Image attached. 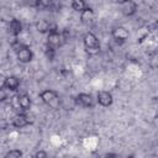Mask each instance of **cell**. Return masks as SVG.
<instances>
[{"instance_id": "8992f818", "label": "cell", "mask_w": 158, "mask_h": 158, "mask_svg": "<svg viewBox=\"0 0 158 158\" xmlns=\"http://www.w3.org/2000/svg\"><path fill=\"white\" fill-rule=\"evenodd\" d=\"M75 104L81 106V107H85V109H93L95 106V100L93 98L91 94H88V93H79L75 99H74Z\"/></svg>"}, {"instance_id": "2e32d148", "label": "cell", "mask_w": 158, "mask_h": 158, "mask_svg": "<svg viewBox=\"0 0 158 158\" xmlns=\"http://www.w3.org/2000/svg\"><path fill=\"white\" fill-rule=\"evenodd\" d=\"M22 151L21 149H19V148H12V149H10L9 152H6L5 153V158H20V157H22Z\"/></svg>"}, {"instance_id": "30bf717a", "label": "cell", "mask_w": 158, "mask_h": 158, "mask_svg": "<svg viewBox=\"0 0 158 158\" xmlns=\"http://www.w3.org/2000/svg\"><path fill=\"white\" fill-rule=\"evenodd\" d=\"M96 102L100 105V106H104V107H109L112 105L114 102V96L110 91L107 90H101L96 94Z\"/></svg>"}, {"instance_id": "3957f363", "label": "cell", "mask_w": 158, "mask_h": 158, "mask_svg": "<svg viewBox=\"0 0 158 158\" xmlns=\"http://www.w3.org/2000/svg\"><path fill=\"white\" fill-rule=\"evenodd\" d=\"M63 33L58 31L57 27H52L51 31L47 33V41H46V46L52 47L54 49H57L58 47L62 46L63 43Z\"/></svg>"}, {"instance_id": "7a4b0ae2", "label": "cell", "mask_w": 158, "mask_h": 158, "mask_svg": "<svg viewBox=\"0 0 158 158\" xmlns=\"http://www.w3.org/2000/svg\"><path fill=\"white\" fill-rule=\"evenodd\" d=\"M40 99L42 100L43 104L53 107V109H57L58 105L60 104V99H59V94L53 90V89H46V90H42L40 93Z\"/></svg>"}, {"instance_id": "4fadbf2b", "label": "cell", "mask_w": 158, "mask_h": 158, "mask_svg": "<svg viewBox=\"0 0 158 158\" xmlns=\"http://www.w3.org/2000/svg\"><path fill=\"white\" fill-rule=\"evenodd\" d=\"M95 20V12L91 7L86 6L81 12H80V22L85 26H91Z\"/></svg>"}, {"instance_id": "277c9868", "label": "cell", "mask_w": 158, "mask_h": 158, "mask_svg": "<svg viewBox=\"0 0 158 158\" xmlns=\"http://www.w3.org/2000/svg\"><path fill=\"white\" fill-rule=\"evenodd\" d=\"M32 121L33 120H32L31 115L27 114V111H21L11 118V125L16 128H22V127H26V126L31 125Z\"/></svg>"}, {"instance_id": "d6986e66", "label": "cell", "mask_w": 158, "mask_h": 158, "mask_svg": "<svg viewBox=\"0 0 158 158\" xmlns=\"http://www.w3.org/2000/svg\"><path fill=\"white\" fill-rule=\"evenodd\" d=\"M116 1H117V2L120 4V2H121V1H123V0H116Z\"/></svg>"}, {"instance_id": "6da1fadb", "label": "cell", "mask_w": 158, "mask_h": 158, "mask_svg": "<svg viewBox=\"0 0 158 158\" xmlns=\"http://www.w3.org/2000/svg\"><path fill=\"white\" fill-rule=\"evenodd\" d=\"M83 43H84V48L85 52L90 56H95L100 52V42L98 40V37L95 36V33L93 32H86L83 37Z\"/></svg>"}, {"instance_id": "8fae6325", "label": "cell", "mask_w": 158, "mask_h": 158, "mask_svg": "<svg viewBox=\"0 0 158 158\" xmlns=\"http://www.w3.org/2000/svg\"><path fill=\"white\" fill-rule=\"evenodd\" d=\"M15 100L17 102V107L21 110V111H28L31 109V105H32V100L30 98V95H27L26 93H22V94H19L15 96Z\"/></svg>"}, {"instance_id": "7c38bea8", "label": "cell", "mask_w": 158, "mask_h": 158, "mask_svg": "<svg viewBox=\"0 0 158 158\" xmlns=\"http://www.w3.org/2000/svg\"><path fill=\"white\" fill-rule=\"evenodd\" d=\"M20 85H21V80L16 75H7L2 81V86L10 91H16L20 88Z\"/></svg>"}, {"instance_id": "5bb4252c", "label": "cell", "mask_w": 158, "mask_h": 158, "mask_svg": "<svg viewBox=\"0 0 158 158\" xmlns=\"http://www.w3.org/2000/svg\"><path fill=\"white\" fill-rule=\"evenodd\" d=\"M35 27H36L37 32L43 33V35H44V33H48V32L51 31L52 25H51V22H49V21H47V20H44V19H41V20H37V21H36Z\"/></svg>"}, {"instance_id": "ac0fdd59", "label": "cell", "mask_w": 158, "mask_h": 158, "mask_svg": "<svg viewBox=\"0 0 158 158\" xmlns=\"http://www.w3.org/2000/svg\"><path fill=\"white\" fill-rule=\"evenodd\" d=\"M35 157L36 158H47L48 157V153L46 151H43V149H40V151H37L35 153Z\"/></svg>"}, {"instance_id": "e0dca14e", "label": "cell", "mask_w": 158, "mask_h": 158, "mask_svg": "<svg viewBox=\"0 0 158 158\" xmlns=\"http://www.w3.org/2000/svg\"><path fill=\"white\" fill-rule=\"evenodd\" d=\"M9 99V93L4 86H0V102H4Z\"/></svg>"}, {"instance_id": "52a82bcc", "label": "cell", "mask_w": 158, "mask_h": 158, "mask_svg": "<svg viewBox=\"0 0 158 158\" xmlns=\"http://www.w3.org/2000/svg\"><path fill=\"white\" fill-rule=\"evenodd\" d=\"M16 53V57H17V60L21 62V63H30L32 59H33V52L32 49L27 46V44H22L17 51H15Z\"/></svg>"}, {"instance_id": "9c48e42d", "label": "cell", "mask_w": 158, "mask_h": 158, "mask_svg": "<svg viewBox=\"0 0 158 158\" xmlns=\"http://www.w3.org/2000/svg\"><path fill=\"white\" fill-rule=\"evenodd\" d=\"M22 30H23V26H22L21 21L17 20V19H11V20L7 22V25H6V31H7V33L11 35V36H14L15 38H16L17 36H20V33L22 32Z\"/></svg>"}, {"instance_id": "5b68a950", "label": "cell", "mask_w": 158, "mask_h": 158, "mask_svg": "<svg viewBox=\"0 0 158 158\" xmlns=\"http://www.w3.org/2000/svg\"><path fill=\"white\" fill-rule=\"evenodd\" d=\"M120 10L123 16L131 17L137 14L138 10V4L135 0H123L120 2Z\"/></svg>"}, {"instance_id": "ba28073f", "label": "cell", "mask_w": 158, "mask_h": 158, "mask_svg": "<svg viewBox=\"0 0 158 158\" xmlns=\"http://www.w3.org/2000/svg\"><path fill=\"white\" fill-rule=\"evenodd\" d=\"M111 36L117 43H125L130 37V32L125 26H116L112 28Z\"/></svg>"}, {"instance_id": "9a60e30c", "label": "cell", "mask_w": 158, "mask_h": 158, "mask_svg": "<svg viewBox=\"0 0 158 158\" xmlns=\"http://www.w3.org/2000/svg\"><path fill=\"white\" fill-rule=\"evenodd\" d=\"M72 9L75 11V12H81L88 5H86V2H85V0H72Z\"/></svg>"}]
</instances>
